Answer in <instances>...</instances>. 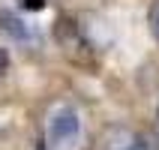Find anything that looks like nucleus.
I'll return each instance as SVG.
<instances>
[{
    "mask_svg": "<svg viewBox=\"0 0 159 150\" xmlns=\"http://www.w3.org/2000/svg\"><path fill=\"white\" fill-rule=\"evenodd\" d=\"M84 141V120L72 105L60 102L45 117V144L48 150H78Z\"/></svg>",
    "mask_w": 159,
    "mask_h": 150,
    "instance_id": "f257e3e1",
    "label": "nucleus"
},
{
    "mask_svg": "<svg viewBox=\"0 0 159 150\" xmlns=\"http://www.w3.org/2000/svg\"><path fill=\"white\" fill-rule=\"evenodd\" d=\"M105 150H159L147 135L126 129V126H114L105 135Z\"/></svg>",
    "mask_w": 159,
    "mask_h": 150,
    "instance_id": "f03ea898",
    "label": "nucleus"
},
{
    "mask_svg": "<svg viewBox=\"0 0 159 150\" xmlns=\"http://www.w3.org/2000/svg\"><path fill=\"white\" fill-rule=\"evenodd\" d=\"M0 30L12 39V42H18V45H39V33H36V27H30L24 21L21 15H15V12H0Z\"/></svg>",
    "mask_w": 159,
    "mask_h": 150,
    "instance_id": "7ed1b4c3",
    "label": "nucleus"
},
{
    "mask_svg": "<svg viewBox=\"0 0 159 150\" xmlns=\"http://www.w3.org/2000/svg\"><path fill=\"white\" fill-rule=\"evenodd\" d=\"M147 21H150V30H153V36L159 39V0L150 6V15H147Z\"/></svg>",
    "mask_w": 159,
    "mask_h": 150,
    "instance_id": "20e7f679",
    "label": "nucleus"
},
{
    "mask_svg": "<svg viewBox=\"0 0 159 150\" xmlns=\"http://www.w3.org/2000/svg\"><path fill=\"white\" fill-rule=\"evenodd\" d=\"M21 6L30 12H39V9H45V0H21Z\"/></svg>",
    "mask_w": 159,
    "mask_h": 150,
    "instance_id": "39448f33",
    "label": "nucleus"
},
{
    "mask_svg": "<svg viewBox=\"0 0 159 150\" xmlns=\"http://www.w3.org/2000/svg\"><path fill=\"white\" fill-rule=\"evenodd\" d=\"M6 69H9V51L0 48V75H6Z\"/></svg>",
    "mask_w": 159,
    "mask_h": 150,
    "instance_id": "423d86ee",
    "label": "nucleus"
},
{
    "mask_svg": "<svg viewBox=\"0 0 159 150\" xmlns=\"http://www.w3.org/2000/svg\"><path fill=\"white\" fill-rule=\"evenodd\" d=\"M156 120H159V111H156Z\"/></svg>",
    "mask_w": 159,
    "mask_h": 150,
    "instance_id": "0eeeda50",
    "label": "nucleus"
}]
</instances>
